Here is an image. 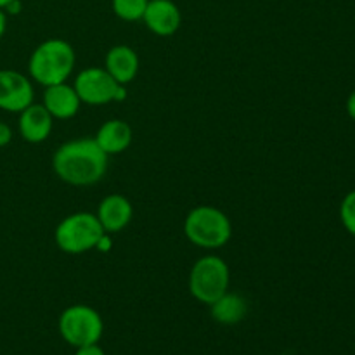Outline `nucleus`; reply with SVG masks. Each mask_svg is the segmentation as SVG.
<instances>
[{"instance_id": "obj_1", "label": "nucleus", "mask_w": 355, "mask_h": 355, "mask_svg": "<svg viewBox=\"0 0 355 355\" xmlns=\"http://www.w3.org/2000/svg\"><path fill=\"white\" fill-rule=\"evenodd\" d=\"M52 168L69 186H92L106 173L107 155L96 139H75L59 146L52 158Z\"/></svg>"}, {"instance_id": "obj_2", "label": "nucleus", "mask_w": 355, "mask_h": 355, "mask_svg": "<svg viewBox=\"0 0 355 355\" xmlns=\"http://www.w3.org/2000/svg\"><path fill=\"white\" fill-rule=\"evenodd\" d=\"M75 62L76 55L71 44L62 38H49L31 52L28 73L37 83L51 87L66 82L73 73Z\"/></svg>"}, {"instance_id": "obj_3", "label": "nucleus", "mask_w": 355, "mask_h": 355, "mask_svg": "<svg viewBox=\"0 0 355 355\" xmlns=\"http://www.w3.org/2000/svg\"><path fill=\"white\" fill-rule=\"evenodd\" d=\"M184 234L194 246L218 250L232 238V224L227 215L210 205L193 208L184 220Z\"/></svg>"}, {"instance_id": "obj_4", "label": "nucleus", "mask_w": 355, "mask_h": 355, "mask_svg": "<svg viewBox=\"0 0 355 355\" xmlns=\"http://www.w3.org/2000/svg\"><path fill=\"white\" fill-rule=\"evenodd\" d=\"M104 229L97 215L89 211H78L62 218L54 232L55 245L59 250L69 255H80L90 250H96L97 243L103 238Z\"/></svg>"}, {"instance_id": "obj_5", "label": "nucleus", "mask_w": 355, "mask_h": 355, "mask_svg": "<svg viewBox=\"0 0 355 355\" xmlns=\"http://www.w3.org/2000/svg\"><path fill=\"white\" fill-rule=\"evenodd\" d=\"M229 284L231 270L220 257L207 255L194 262L189 274V291L200 304L210 307L222 295L227 293Z\"/></svg>"}, {"instance_id": "obj_6", "label": "nucleus", "mask_w": 355, "mask_h": 355, "mask_svg": "<svg viewBox=\"0 0 355 355\" xmlns=\"http://www.w3.org/2000/svg\"><path fill=\"white\" fill-rule=\"evenodd\" d=\"M59 335L71 347L99 343L104 331V322L99 312L89 305H71L59 315Z\"/></svg>"}, {"instance_id": "obj_7", "label": "nucleus", "mask_w": 355, "mask_h": 355, "mask_svg": "<svg viewBox=\"0 0 355 355\" xmlns=\"http://www.w3.org/2000/svg\"><path fill=\"white\" fill-rule=\"evenodd\" d=\"M76 94L80 101L92 106H103L113 101H123L127 96L125 85H120L104 68H85L75 78Z\"/></svg>"}, {"instance_id": "obj_8", "label": "nucleus", "mask_w": 355, "mask_h": 355, "mask_svg": "<svg viewBox=\"0 0 355 355\" xmlns=\"http://www.w3.org/2000/svg\"><path fill=\"white\" fill-rule=\"evenodd\" d=\"M33 83L28 76L14 69H0V110L21 113L33 104Z\"/></svg>"}, {"instance_id": "obj_9", "label": "nucleus", "mask_w": 355, "mask_h": 355, "mask_svg": "<svg viewBox=\"0 0 355 355\" xmlns=\"http://www.w3.org/2000/svg\"><path fill=\"white\" fill-rule=\"evenodd\" d=\"M146 28L158 37H172L182 23V16L172 0H149L142 16Z\"/></svg>"}, {"instance_id": "obj_10", "label": "nucleus", "mask_w": 355, "mask_h": 355, "mask_svg": "<svg viewBox=\"0 0 355 355\" xmlns=\"http://www.w3.org/2000/svg\"><path fill=\"white\" fill-rule=\"evenodd\" d=\"M19 134L30 144H40L47 141L54 127V118L51 116L44 104H30L19 113Z\"/></svg>"}, {"instance_id": "obj_11", "label": "nucleus", "mask_w": 355, "mask_h": 355, "mask_svg": "<svg viewBox=\"0 0 355 355\" xmlns=\"http://www.w3.org/2000/svg\"><path fill=\"white\" fill-rule=\"evenodd\" d=\"M42 104H44L45 110L51 113L54 120H69V118L76 116L82 101H80L75 87L62 82L45 87L44 103Z\"/></svg>"}, {"instance_id": "obj_12", "label": "nucleus", "mask_w": 355, "mask_h": 355, "mask_svg": "<svg viewBox=\"0 0 355 355\" xmlns=\"http://www.w3.org/2000/svg\"><path fill=\"white\" fill-rule=\"evenodd\" d=\"M96 215L104 231L111 234V232L123 231L130 224L134 217V207L121 194H110L101 201Z\"/></svg>"}, {"instance_id": "obj_13", "label": "nucleus", "mask_w": 355, "mask_h": 355, "mask_svg": "<svg viewBox=\"0 0 355 355\" xmlns=\"http://www.w3.org/2000/svg\"><path fill=\"white\" fill-rule=\"evenodd\" d=\"M104 69L120 85H128L139 73V55L128 45H114L107 51L104 59Z\"/></svg>"}, {"instance_id": "obj_14", "label": "nucleus", "mask_w": 355, "mask_h": 355, "mask_svg": "<svg viewBox=\"0 0 355 355\" xmlns=\"http://www.w3.org/2000/svg\"><path fill=\"white\" fill-rule=\"evenodd\" d=\"M94 139L99 144V148L107 156H111L127 151L130 148L134 134H132V127L127 121L113 118V120H107L101 125Z\"/></svg>"}, {"instance_id": "obj_15", "label": "nucleus", "mask_w": 355, "mask_h": 355, "mask_svg": "<svg viewBox=\"0 0 355 355\" xmlns=\"http://www.w3.org/2000/svg\"><path fill=\"white\" fill-rule=\"evenodd\" d=\"M210 312L214 321H217L218 324L224 326H232L241 322L243 319L248 314V305L243 297H239L238 293H225L218 298L217 302L210 305Z\"/></svg>"}, {"instance_id": "obj_16", "label": "nucleus", "mask_w": 355, "mask_h": 355, "mask_svg": "<svg viewBox=\"0 0 355 355\" xmlns=\"http://www.w3.org/2000/svg\"><path fill=\"white\" fill-rule=\"evenodd\" d=\"M149 0H113L111 6H113V12L116 14V17H120L121 21L134 23V21H142Z\"/></svg>"}, {"instance_id": "obj_17", "label": "nucleus", "mask_w": 355, "mask_h": 355, "mask_svg": "<svg viewBox=\"0 0 355 355\" xmlns=\"http://www.w3.org/2000/svg\"><path fill=\"white\" fill-rule=\"evenodd\" d=\"M340 220L350 236L355 238V189L350 191L340 205Z\"/></svg>"}, {"instance_id": "obj_18", "label": "nucleus", "mask_w": 355, "mask_h": 355, "mask_svg": "<svg viewBox=\"0 0 355 355\" xmlns=\"http://www.w3.org/2000/svg\"><path fill=\"white\" fill-rule=\"evenodd\" d=\"M75 355H106L103 349L99 347V343H90V345H83L76 349Z\"/></svg>"}, {"instance_id": "obj_19", "label": "nucleus", "mask_w": 355, "mask_h": 355, "mask_svg": "<svg viewBox=\"0 0 355 355\" xmlns=\"http://www.w3.org/2000/svg\"><path fill=\"white\" fill-rule=\"evenodd\" d=\"M10 141H12V130H10L9 125L0 121V148L9 144Z\"/></svg>"}, {"instance_id": "obj_20", "label": "nucleus", "mask_w": 355, "mask_h": 355, "mask_svg": "<svg viewBox=\"0 0 355 355\" xmlns=\"http://www.w3.org/2000/svg\"><path fill=\"white\" fill-rule=\"evenodd\" d=\"M111 245H113V241H111L110 234H107V232H104L103 238H101L99 243H97L96 250H99V252H103V253H107L111 250Z\"/></svg>"}, {"instance_id": "obj_21", "label": "nucleus", "mask_w": 355, "mask_h": 355, "mask_svg": "<svg viewBox=\"0 0 355 355\" xmlns=\"http://www.w3.org/2000/svg\"><path fill=\"white\" fill-rule=\"evenodd\" d=\"M19 10H21V0H12V2L3 9V12L14 16V14H19Z\"/></svg>"}, {"instance_id": "obj_22", "label": "nucleus", "mask_w": 355, "mask_h": 355, "mask_svg": "<svg viewBox=\"0 0 355 355\" xmlns=\"http://www.w3.org/2000/svg\"><path fill=\"white\" fill-rule=\"evenodd\" d=\"M347 113H349V116L355 121V90L350 94L349 99H347Z\"/></svg>"}, {"instance_id": "obj_23", "label": "nucleus", "mask_w": 355, "mask_h": 355, "mask_svg": "<svg viewBox=\"0 0 355 355\" xmlns=\"http://www.w3.org/2000/svg\"><path fill=\"white\" fill-rule=\"evenodd\" d=\"M6 30H7V14L0 9V40H2V37L6 35Z\"/></svg>"}, {"instance_id": "obj_24", "label": "nucleus", "mask_w": 355, "mask_h": 355, "mask_svg": "<svg viewBox=\"0 0 355 355\" xmlns=\"http://www.w3.org/2000/svg\"><path fill=\"white\" fill-rule=\"evenodd\" d=\"M10 2H12V0H0V9H2V10H3V9H6V7H7V6H9V3H10Z\"/></svg>"}]
</instances>
